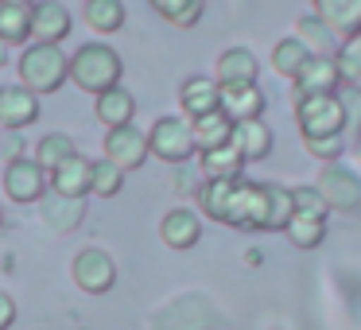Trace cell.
<instances>
[{"label": "cell", "mask_w": 361, "mask_h": 330, "mask_svg": "<svg viewBox=\"0 0 361 330\" xmlns=\"http://www.w3.org/2000/svg\"><path fill=\"white\" fill-rule=\"evenodd\" d=\"M353 148H361V121H357V144H353Z\"/></svg>", "instance_id": "41"}, {"label": "cell", "mask_w": 361, "mask_h": 330, "mask_svg": "<svg viewBox=\"0 0 361 330\" xmlns=\"http://www.w3.org/2000/svg\"><path fill=\"white\" fill-rule=\"evenodd\" d=\"M74 152H78V148H74V140H71L66 133H47L39 144H35V156H32V159H35V164H39L47 175H51L59 164H63V159H71Z\"/></svg>", "instance_id": "29"}, {"label": "cell", "mask_w": 361, "mask_h": 330, "mask_svg": "<svg viewBox=\"0 0 361 330\" xmlns=\"http://www.w3.org/2000/svg\"><path fill=\"white\" fill-rule=\"evenodd\" d=\"M94 113H97V121H102L105 128L133 125V117H136V97L128 94L125 86H113V90H105V94L94 97Z\"/></svg>", "instance_id": "21"}, {"label": "cell", "mask_w": 361, "mask_h": 330, "mask_svg": "<svg viewBox=\"0 0 361 330\" xmlns=\"http://www.w3.org/2000/svg\"><path fill=\"white\" fill-rule=\"evenodd\" d=\"M0 226H4V202H0Z\"/></svg>", "instance_id": "42"}, {"label": "cell", "mask_w": 361, "mask_h": 330, "mask_svg": "<svg viewBox=\"0 0 361 330\" xmlns=\"http://www.w3.org/2000/svg\"><path fill=\"white\" fill-rule=\"evenodd\" d=\"M198 167H202L206 179H221V183L245 179V159L233 144H218L210 152H198Z\"/></svg>", "instance_id": "22"}, {"label": "cell", "mask_w": 361, "mask_h": 330, "mask_svg": "<svg viewBox=\"0 0 361 330\" xmlns=\"http://www.w3.org/2000/svg\"><path fill=\"white\" fill-rule=\"evenodd\" d=\"M27 39H32V4L0 0V43L4 47H24Z\"/></svg>", "instance_id": "23"}, {"label": "cell", "mask_w": 361, "mask_h": 330, "mask_svg": "<svg viewBox=\"0 0 361 330\" xmlns=\"http://www.w3.org/2000/svg\"><path fill=\"white\" fill-rule=\"evenodd\" d=\"M148 133H140L136 125H121V128H109L105 133V156L113 167H121V171H140L144 164H148Z\"/></svg>", "instance_id": "9"}, {"label": "cell", "mask_w": 361, "mask_h": 330, "mask_svg": "<svg viewBox=\"0 0 361 330\" xmlns=\"http://www.w3.org/2000/svg\"><path fill=\"white\" fill-rule=\"evenodd\" d=\"M125 0H86V24L102 35H113L125 28Z\"/></svg>", "instance_id": "27"}, {"label": "cell", "mask_w": 361, "mask_h": 330, "mask_svg": "<svg viewBox=\"0 0 361 330\" xmlns=\"http://www.w3.org/2000/svg\"><path fill=\"white\" fill-rule=\"evenodd\" d=\"M125 190V171L113 167L109 159H94V171H90V195L97 198H117Z\"/></svg>", "instance_id": "31"}, {"label": "cell", "mask_w": 361, "mask_h": 330, "mask_svg": "<svg viewBox=\"0 0 361 330\" xmlns=\"http://www.w3.org/2000/svg\"><path fill=\"white\" fill-rule=\"evenodd\" d=\"M71 28H74V20H71L63 0H35L32 4V39L35 43L59 47L71 35Z\"/></svg>", "instance_id": "11"}, {"label": "cell", "mask_w": 361, "mask_h": 330, "mask_svg": "<svg viewBox=\"0 0 361 330\" xmlns=\"http://www.w3.org/2000/svg\"><path fill=\"white\" fill-rule=\"evenodd\" d=\"M291 218H295V206H291V187L268 183V233L288 229Z\"/></svg>", "instance_id": "32"}, {"label": "cell", "mask_w": 361, "mask_h": 330, "mask_svg": "<svg viewBox=\"0 0 361 330\" xmlns=\"http://www.w3.org/2000/svg\"><path fill=\"white\" fill-rule=\"evenodd\" d=\"M218 109L229 121H249V117H264V90L260 86H226L218 94Z\"/></svg>", "instance_id": "20"}, {"label": "cell", "mask_w": 361, "mask_h": 330, "mask_svg": "<svg viewBox=\"0 0 361 330\" xmlns=\"http://www.w3.org/2000/svg\"><path fill=\"white\" fill-rule=\"evenodd\" d=\"M311 12L338 39L361 35V0H311Z\"/></svg>", "instance_id": "16"}, {"label": "cell", "mask_w": 361, "mask_h": 330, "mask_svg": "<svg viewBox=\"0 0 361 330\" xmlns=\"http://www.w3.org/2000/svg\"><path fill=\"white\" fill-rule=\"evenodd\" d=\"M39 97L24 86H0V128L20 133V128L39 121Z\"/></svg>", "instance_id": "13"}, {"label": "cell", "mask_w": 361, "mask_h": 330, "mask_svg": "<svg viewBox=\"0 0 361 330\" xmlns=\"http://www.w3.org/2000/svg\"><path fill=\"white\" fill-rule=\"evenodd\" d=\"M314 190L322 195V202L330 206V214H357L361 210V175L338 159V164H322Z\"/></svg>", "instance_id": "5"}, {"label": "cell", "mask_w": 361, "mask_h": 330, "mask_svg": "<svg viewBox=\"0 0 361 330\" xmlns=\"http://www.w3.org/2000/svg\"><path fill=\"white\" fill-rule=\"evenodd\" d=\"M71 276H74V283H78V291H86V295H105V291H113V283H117V260L105 249L90 245V249H82L78 257H74Z\"/></svg>", "instance_id": "7"}, {"label": "cell", "mask_w": 361, "mask_h": 330, "mask_svg": "<svg viewBox=\"0 0 361 330\" xmlns=\"http://www.w3.org/2000/svg\"><path fill=\"white\" fill-rule=\"evenodd\" d=\"M20 4H35V0H20Z\"/></svg>", "instance_id": "43"}, {"label": "cell", "mask_w": 361, "mask_h": 330, "mask_svg": "<svg viewBox=\"0 0 361 330\" xmlns=\"http://www.w3.org/2000/svg\"><path fill=\"white\" fill-rule=\"evenodd\" d=\"M221 226L245 229V233H268V183H249V179L229 183L226 206H221Z\"/></svg>", "instance_id": "3"}, {"label": "cell", "mask_w": 361, "mask_h": 330, "mask_svg": "<svg viewBox=\"0 0 361 330\" xmlns=\"http://www.w3.org/2000/svg\"><path fill=\"white\" fill-rule=\"evenodd\" d=\"M39 214H43V221H47V229H55V233H71V229H78L82 218H86V202L51 195L47 202L39 206Z\"/></svg>", "instance_id": "26"}, {"label": "cell", "mask_w": 361, "mask_h": 330, "mask_svg": "<svg viewBox=\"0 0 361 330\" xmlns=\"http://www.w3.org/2000/svg\"><path fill=\"white\" fill-rule=\"evenodd\" d=\"M307 59H311V51H307L303 43L295 39V35H288V39H280V43L272 47V71L280 74V78L295 82V74L303 71Z\"/></svg>", "instance_id": "28"}, {"label": "cell", "mask_w": 361, "mask_h": 330, "mask_svg": "<svg viewBox=\"0 0 361 330\" xmlns=\"http://www.w3.org/2000/svg\"><path fill=\"white\" fill-rule=\"evenodd\" d=\"M125 78V63L109 43H82L71 55V82L82 94H105V90L121 86Z\"/></svg>", "instance_id": "1"}, {"label": "cell", "mask_w": 361, "mask_h": 330, "mask_svg": "<svg viewBox=\"0 0 361 330\" xmlns=\"http://www.w3.org/2000/svg\"><path fill=\"white\" fill-rule=\"evenodd\" d=\"M229 133H233V121L221 109L206 113V117L190 121V140H195V152H210L218 144H229Z\"/></svg>", "instance_id": "25"}, {"label": "cell", "mask_w": 361, "mask_h": 330, "mask_svg": "<svg viewBox=\"0 0 361 330\" xmlns=\"http://www.w3.org/2000/svg\"><path fill=\"white\" fill-rule=\"evenodd\" d=\"M218 94H221V86L214 78H206V74H190V78L179 86V105H183V113H187V121L206 117V113L218 109Z\"/></svg>", "instance_id": "19"}, {"label": "cell", "mask_w": 361, "mask_h": 330, "mask_svg": "<svg viewBox=\"0 0 361 330\" xmlns=\"http://www.w3.org/2000/svg\"><path fill=\"white\" fill-rule=\"evenodd\" d=\"M202 307H210L202 295H183V299H175L171 307H164V311L152 319V330H210L214 322H218V314L190 319V314H198Z\"/></svg>", "instance_id": "14"}, {"label": "cell", "mask_w": 361, "mask_h": 330, "mask_svg": "<svg viewBox=\"0 0 361 330\" xmlns=\"http://www.w3.org/2000/svg\"><path fill=\"white\" fill-rule=\"evenodd\" d=\"M342 86V74H338V63L326 55H311L303 63V71L295 74V97L307 94H338Z\"/></svg>", "instance_id": "17"}, {"label": "cell", "mask_w": 361, "mask_h": 330, "mask_svg": "<svg viewBox=\"0 0 361 330\" xmlns=\"http://www.w3.org/2000/svg\"><path fill=\"white\" fill-rule=\"evenodd\" d=\"M229 144L241 152L245 164H260V159L272 156V128H268L264 117H249V121H233V133H229Z\"/></svg>", "instance_id": "12"}, {"label": "cell", "mask_w": 361, "mask_h": 330, "mask_svg": "<svg viewBox=\"0 0 361 330\" xmlns=\"http://www.w3.org/2000/svg\"><path fill=\"white\" fill-rule=\"evenodd\" d=\"M4 148H8V159H20V156H24V140H20L16 133H12L8 140H4Z\"/></svg>", "instance_id": "39"}, {"label": "cell", "mask_w": 361, "mask_h": 330, "mask_svg": "<svg viewBox=\"0 0 361 330\" xmlns=\"http://www.w3.org/2000/svg\"><path fill=\"white\" fill-rule=\"evenodd\" d=\"M148 152L164 164H187L195 159V140H190V121L187 117H159L148 128Z\"/></svg>", "instance_id": "6"}, {"label": "cell", "mask_w": 361, "mask_h": 330, "mask_svg": "<svg viewBox=\"0 0 361 330\" xmlns=\"http://www.w3.org/2000/svg\"><path fill=\"white\" fill-rule=\"evenodd\" d=\"M8 63V51H4V43H0V66Z\"/></svg>", "instance_id": "40"}, {"label": "cell", "mask_w": 361, "mask_h": 330, "mask_svg": "<svg viewBox=\"0 0 361 330\" xmlns=\"http://www.w3.org/2000/svg\"><path fill=\"white\" fill-rule=\"evenodd\" d=\"M148 4L175 28H195L202 20V0H148Z\"/></svg>", "instance_id": "30"}, {"label": "cell", "mask_w": 361, "mask_h": 330, "mask_svg": "<svg viewBox=\"0 0 361 330\" xmlns=\"http://www.w3.org/2000/svg\"><path fill=\"white\" fill-rule=\"evenodd\" d=\"M16 326V299L0 291V330H12Z\"/></svg>", "instance_id": "38"}, {"label": "cell", "mask_w": 361, "mask_h": 330, "mask_svg": "<svg viewBox=\"0 0 361 330\" xmlns=\"http://www.w3.org/2000/svg\"><path fill=\"white\" fill-rule=\"evenodd\" d=\"M288 241L295 245V249H319L322 241H326V221H314V218H291L288 221Z\"/></svg>", "instance_id": "34"}, {"label": "cell", "mask_w": 361, "mask_h": 330, "mask_svg": "<svg viewBox=\"0 0 361 330\" xmlns=\"http://www.w3.org/2000/svg\"><path fill=\"white\" fill-rule=\"evenodd\" d=\"M159 237H164L167 249H195L198 241H202V221H198L195 210H187V206H175V210L164 214V221H159Z\"/></svg>", "instance_id": "15"}, {"label": "cell", "mask_w": 361, "mask_h": 330, "mask_svg": "<svg viewBox=\"0 0 361 330\" xmlns=\"http://www.w3.org/2000/svg\"><path fill=\"white\" fill-rule=\"evenodd\" d=\"M90 171H94V159H86L82 152H74L71 159H63V164L47 175V190L59 195V198L86 202L90 198Z\"/></svg>", "instance_id": "10"}, {"label": "cell", "mask_w": 361, "mask_h": 330, "mask_svg": "<svg viewBox=\"0 0 361 330\" xmlns=\"http://www.w3.org/2000/svg\"><path fill=\"white\" fill-rule=\"evenodd\" d=\"M334 63H338V74H342V86L361 90V35H350V39H342V47H338Z\"/></svg>", "instance_id": "33"}, {"label": "cell", "mask_w": 361, "mask_h": 330, "mask_svg": "<svg viewBox=\"0 0 361 330\" xmlns=\"http://www.w3.org/2000/svg\"><path fill=\"white\" fill-rule=\"evenodd\" d=\"M338 102H342L345 117H361V90H353V86H338Z\"/></svg>", "instance_id": "37"}, {"label": "cell", "mask_w": 361, "mask_h": 330, "mask_svg": "<svg viewBox=\"0 0 361 330\" xmlns=\"http://www.w3.org/2000/svg\"><path fill=\"white\" fill-rule=\"evenodd\" d=\"M43 195H47V171L32 156H20L4 164V198L8 202L32 206V202H43Z\"/></svg>", "instance_id": "8"}, {"label": "cell", "mask_w": 361, "mask_h": 330, "mask_svg": "<svg viewBox=\"0 0 361 330\" xmlns=\"http://www.w3.org/2000/svg\"><path fill=\"white\" fill-rule=\"evenodd\" d=\"M291 206H295L299 218H314V221H326V214H330V206L322 202V195L311 187V183L291 187Z\"/></svg>", "instance_id": "35"}, {"label": "cell", "mask_w": 361, "mask_h": 330, "mask_svg": "<svg viewBox=\"0 0 361 330\" xmlns=\"http://www.w3.org/2000/svg\"><path fill=\"white\" fill-rule=\"evenodd\" d=\"M257 74H260V63L249 47H229L218 55V86H257Z\"/></svg>", "instance_id": "18"}, {"label": "cell", "mask_w": 361, "mask_h": 330, "mask_svg": "<svg viewBox=\"0 0 361 330\" xmlns=\"http://www.w3.org/2000/svg\"><path fill=\"white\" fill-rule=\"evenodd\" d=\"M20 86L32 90L35 97L59 94L71 82V59L63 55V47H47V43H32L16 63Z\"/></svg>", "instance_id": "2"}, {"label": "cell", "mask_w": 361, "mask_h": 330, "mask_svg": "<svg viewBox=\"0 0 361 330\" xmlns=\"http://www.w3.org/2000/svg\"><path fill=\"white\" fill-rule=\"evenodd\" d=\"M295 39L303 43L311 55H326V59H334L338 55V47H342V39H338L334 32H330L326 24H322L314 12H307V16H299L295 20Z\"/></svg>", "instance_id": "24"}, {"label": "cell", "mask_w": 361, "mask_h": 330, "mask_svg": "<svg viewBox=\"0 0 361 330\" xmlns=\"http://www.w3.org/2000/svg\"><path fill=\"white\" fill-rule=\"evenodd\" d=\"M295 125L303 140H330V136H345V117L338 94H307L295 97Z\"/></svg>", "instance_id": "4"}, {"label": "cell", "mask_w": 361, "mask_h": 330, "mask_svg": "<svg viewBox=\"0 0 361 330\" xmlns=\"http://www.w3.org/2000/svg\"><path fill=\"white\" fill-rule=\"evenodd\" d=\"M303 148H307V156L322 159V164H338L342 152H345V140L342 136H330V140H303Z\"/></svg>", "instance_id": "36"}]
</instances>
